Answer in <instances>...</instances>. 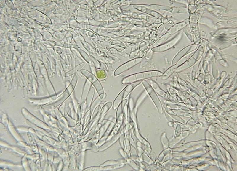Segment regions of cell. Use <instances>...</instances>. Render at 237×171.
<instances>
[{
	"label": "cell",
	"mask_w": 237,
	"mask_h": 171,
	"mask_svg": "<svg viewBox=\"0 0 237 171\" xmlns=\"http://www.w3.org/2000/svg\"><path fill=\"white\" fill-rule=\"evenodd\" d=\"M163 73L160 71L155 70L140 72L124 77L122 80V83L124 84H129L142 81L154 77L161 76Z\"/></svg>",
	"instance_id": "1"
},
{
	"label": "cell",
	"mask_w": 237,
	"mask_h": 171,
	"mask_svg": "<svg viewBox=\"0 0 237 171\" xmlns=\"http://www.w3.org/2000/svg\"><path fill=\"white\" fill-rule=\"evenodd\" d=\"M142 83L148 94L154 103L161 105V102L158 94L148 83L145 80L142 81Z\"/></svg>",
	"instance_id": "2"
},
{
	"label": "cell",
	"mask_w": 237,
	"mask_h": 171,
	"mask_svg": "<svg viewBox=\"0 0 237 171\" xmlns=\"http://www.w3.org/2000/svg\"><path fill=\"white\" fill-rule=\"evenodd\" d=\"M142 60L141 58H139L129 61L118 68L116 74L117 75L121 74L138 64Z\"/></svg>",
	"instance_id": "3"
},
{
	"label": "cell",
	"mask_w": 237,
	"mask_h": 171,
	"mask_svg": "<svg viewBox=\"0 0 237 171\" xmlns=\"http://www.w3.org/2000/svg\"><path fill=\"white\" fill-rule=\"evenodd\" d=\"M150 85L158 95L163 98H166V94L163 90L159 87L158 83L154 80L150 79Z\"/></svg>",
	"instance_id": "4"
}]
</instances>
